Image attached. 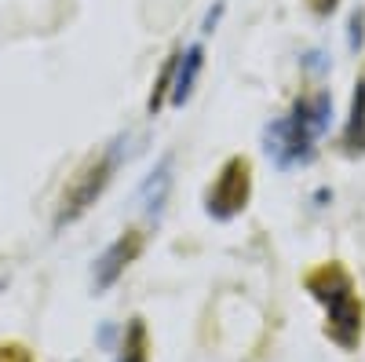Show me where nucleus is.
<instances>
[{
    "label": "nucleus",
    "mask_w": 365,
    "mask_h": 362,
    "mask_svg": "<svg viewBox=\"0 0 365 362\" xmlns=\"http://www.w3.org/2000/svg\"><path fill=\"white\" fill-rule=\"evenodd\" d=\"M329 117H332V96L329 92H314V96L296 99L292 114L267 129V150L274 154V161L282 169L311 161L314 158V139L329 129Z\"/></svg>",
    "instance_id": "nucleus-1"
},
{
    "label": "nucleus",
    "mask_w": 365,
    "mask_h": 362,
    "mask_svg": "<svg viewBox=\"0 0 365 362\" xmlns=\"http://www.w3.org/2000/svg\"><path fill=\"white\" fill-rule=\"evenodd\" d=\"M307 289L325 308L329 341L340 344L344 351L358 348V341H361V304H358V293L347 278V271H340L336 263H325L314 275H307Z\"/></svg>",
    "instance_id": "nucleus-2"
},
{
    "label": "nucleus",
    "mask_w": 365,
    "mask_h": 362,
    "mask_svg": "<svg viewBox=\"0 0 365 362\" xmlns=\"http://www.w3.org/2000/svg\"><path fill=\"white\" fill-rule=\"evenodd\" d=\"M113 165H117V150H106V154H96V158H88L81 169H77V176L70 179V187L63 191V208H58V227L63 223H70V220H77L84 208L96 201L103 191H106V183H110V172H113Z\"/></svg>",
    "instance_id": "nucleus-3"
},
{
    "label": "nucleus",
    "mask_w": 365,
    "mask_h": 362,
    "mask_svg": "<svg viewBox=\"0 0 365 362\" xmlns=\"http://www.w3.org/2000/svg\"><path fill=\"white\" fill-rule=\"evenodd\" d=\"M245 201H249V161L230 158L208 191V213L216 220H230L245 208Z\"/></svg>",
    "instance_id": "nucleus-4"
},
{
    "label": "nucleus",
    "mask_w": 365,
    "mask_h": 362,
    "mask_svg": "<svg viewBox=\"0 0 365 362\" xmlns=\"http://www.w3.org/2000/svg\"><path fill=\"white\" fill-rule=\"evenodd\" d=\"M143 253V234L139 231H128L125 238H117L113 246L99 256L96 263V289H110L120 275H125V267Z\"/></svg>",
    "instance_id": "nucleus-5"
},
{
    "label": "nucleus",
    "mask_w": 365,
    "mask_h": 362,
    "mask_svg": "<svg viewBox=\"0 0 365 362\" xmlns=\"http://www.w3.org/2000/svg\"><path fill=\"white\" fill-rule=\"evenodd\" d=\"M201 66H205V48H201V44H190L187 55H179V63H175V81H172V106H182V103L190 99Z\"/></svg>",
    "instance_id": "nucleus-6"
},
{
    "label": "nucleus",
    "mask_w": 365,
    "mask_h": 362,
    "mask_svg": "<svg viewBox=\"0 0 365 362\" xmlns=\"http://www.w3.org/2000/svg\"><path fill=\"white\" fill-rule=\"evenodd\" d=\"M344 150L354 154H365V81L354 84V99H351V117L344 129Z\"/></svg>",
    "instance_id": "nucleus-7"
},
{
    "label": "nucleus",
    "mask_w": 365,
    "mask_h": 362,
    "mask_svg": "<svg viewBox=\"0 0 365 362\" xmlns=\"http://www.w3.org/2000/svg\"><path fill=\"white\" fill-rule=\"evenodd\" d=\"M168 187H172V158H161V165L150 172V179L143 183V191H139L146 213H161V205L168 198Z\"/></svg>",
    "instance_id": "nucleus-8"
},
{
    "label": "nucleus",
    "mask_w": 365,
    "mask_h": 362,
    "mask_svg": "<svg viewBox=\"0 0 365 362\" xmlns=\"http://www.w3.org/2000/svg\"><path fill=\"white\" fill-rule=\"evenodd\" d=\"M120 362H146V326L135 318L125 333V344H120Z\"/></svg>",
    "instance_id": "nucleus-9"
},
{
    "label": "nucleus",
    "mask_w": 365,
    "mask_h": 362,
    "mask_svg": "<svg viewBox=\"0 0 365 362\" xmlns=\"http://www.w3.org/2000/svg\"><path fill=\"white\" fill-rule=\"evenodd\" d=\"M0 362H29L22 348H0Z\"/></svg>",
    "instance_id": "nucleus-10"
},
{
    "label": "nucleus",
    "mask_w": 365,
    "mask_h": 362,
    "mask_svg": "<svg viewBox=\"0 0 365 362\" xmlns=\"http://www.w3.org/2000/svg\"><path fill=\"white\" fill-rule=\"evenodd\" d=\"M358 44H361V15L351 19V48H358Z\"/></svg>",
    "instance_id": "nucleus-11"
},
{
    "label": "nucleus",
    "mask_w": 365,
    "mask_h": 362,
    "mask_svg": "<svg viewBox=\"0 0 365 362\" xmlns=\"http://www.w3.org/2000/svg\"><path fill=\"white\" fill-rule=\"evenodd\" d=\"M311 4H314V11H318V15H329L332 8H336V0H311Z\"/></svg>",
    "instance_id": "nucleus-12"
}]
</instances>
